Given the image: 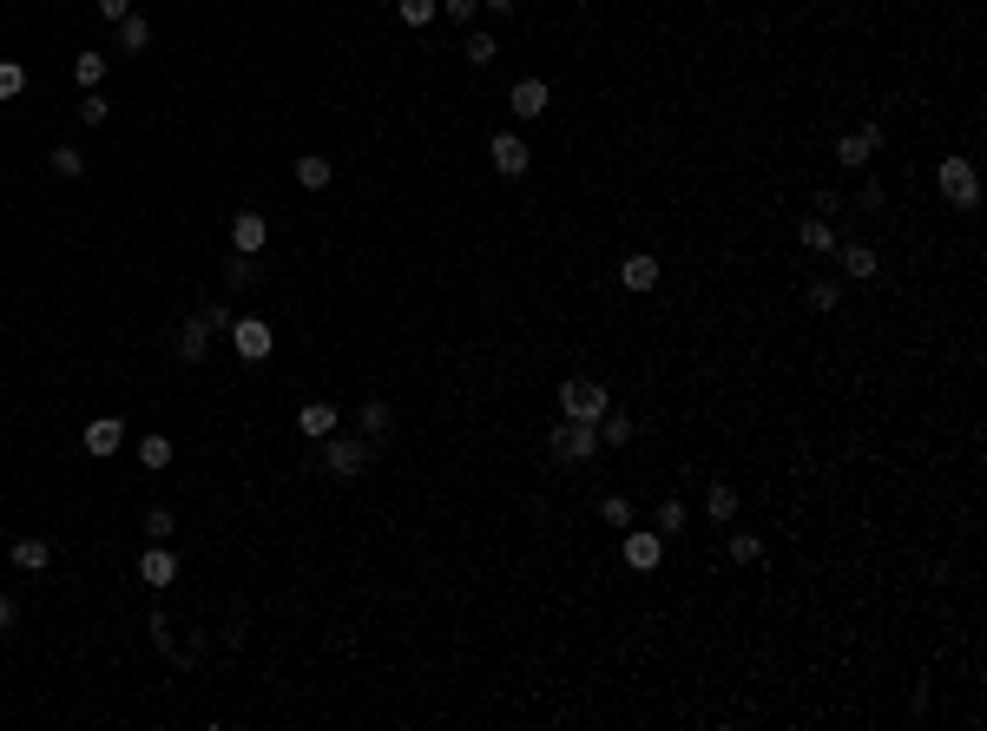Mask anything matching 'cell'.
I'll use <instances>...</instances> for the list:
<instances>
[{
    "label": "cell",
    "mask_w": 987,
    "mask_h": 731,
    "mask_svg": "<svg viewBox=\"0 0 987 731\" xmlns=\"http://www.w3.org/2000/svg\"><path fill=\"white\" fill-rule=\"evenodd\" d=\"M139 580H145V587H158V593H165V587L178 580V554H172L165 541H152V547L139 554Z\"/></svg>",
    "instance_id": "7c38bea8"
},
{
    "label": "cell",
    "mask_w": 987,
    "mask_h": 731,
    "mask_svg": "<svg viewBox=\"0 0 987 731\" xmlns=\"http://www.w3.org/2000/svg\"><path fill=\"white\" fill-rule=\"evenodd\" d=\"M882 198H889V191H882V185H876V178H862V191H856V205H862V211H882Z\"/></svg>",
    "instance_id": "74e56055"
},
{
    "label": "cell",
    "mask_w": 987,
    "mask_h": 731,
    "mask_svg": "<svg viewBox=\"0 0 987 731\" xmlns=\"http://www.w3.org/2000/svg\"><path fill=\"white\" fill-rule=\"evenodd\" d=\"M836 264H843L849 284H876V271H882L876 244H836Z\"/></svg>",
    "instance_id": "4fadbf2b"
},
{
    "label": "cell",
    "mask_w": 987,
    "mask_h": 731,
    "mask_svg": "<svg viewBox=\"0 0 987 731\" xmlns=\"http://www.w3.org/2000/svg\"><path fill=\"white\" fill-rule=\"evenodd\" d=\"M619 284H626V290H652V284H658V257L632 251L626 264H619Z\"/></svg>",
    "instance_id": "e0dca14e"
},
{
    "label": "cell",
    "mask_w": 987,
    "mask_h": 731,
    "mask_svg": "<svg viewBox=\"0 0 987 731\" xmlns=\"http://www.w3.org/2000/svg\"><path fill=\"white\" fill-rule=\"evenodd\" d=\"M547 448L560 461H593L599 455V422H573V415H560V422H553V435H547Z\"/></svg>",
    "instance_id": "277c9868"
},
{
    "label": "cell",
    "mask_w": 987,
    "mask_h": 731,
    "mask_svg": "<svg viewBox=\"0 0 987 731\" xmlns=\"http://www.w3.org/2000/svg\"><path fill=\"white\" fill-rule=\"evenodd\" d=\"M79 442H86V455H119V448H126V422H119V415H99V422H86V435H79Z\"/></svg>",
    "instance_id": "5bb4252c"
},
{
    "label": "cell",
    "mask_w": 987,
    "mask_h": 731,
    "mask_svg": "<svg viewBox=\"0 0 987 731\" xmlns=\"http://www.w3.org/2000/svg\"><path fill=\"white\" fill-rule=\"evenodd\" d=\"M139 468H172V435H139Z\"/></svg>",
    "instance_id": "cb8c5ba5"
},
{
    "label": "cell",
    "mask_w": 987,
    "mask_h": 731,
    "mask_svg": "<svg viewBox=\"0 0 987 731\" xmlns=\"http://www.w3.org/2000/svg\"><path fill=\"white\" fill-rule=\"evenodd\" d=\"M803 303H810V310H823V317H830L836 303H843V284H836V277H810V290H803Z\"/></svg>",
    "instance_id": "603a6c76"
},
{
    "label": "cell",
    "mask_w": 987,
    "mask_h": 731,
    "mask_svg": "<svg viewBox=\"0 0 987 731\" xmlns=\"http://www.w3.org/2000/svg\"><path fill=\"white\" fill-rule=\"evenodd\" d=\"M106 119H112V106H106V93L93 86V93L79 99V126H106Z\"/></svg>",
    "instance_id": "4dcf8cb0"
},
{
    "label": "cell",
    "mask_w": 987,
    "mask_h": 731,
    "mask_svg": "<svg viewBox=\"0 0 987 731\" xmlns=\"http://www.w3.org/2000/svg\"><path fill=\"white\" fill-rule=\"evenodd\" d=\"M731 560L737 567H757V560H764V541H757V534H731Z\"/></svg>",
    "instance_id": "e575fe53"
},
{
    "label": "cell",
    "mask_w": 987,
    "mask_h": 731,
    "mask_svg": "<svg viewBox=\"0 0 987 731\" xmlns=\"http://www.w3.org/2000/svg\"><path fill=\"white\" fill-rule=\"evenodd\" d=\"M231 350H237V363H264V356L277 350L270 317H231Z\"/></svg>",
    "instance_id": "5b68a950"
},
{
    "label": "cell",
    "mask_w": 987,
    "mask_h": 731,
    "mask_svg": "<svg viewBox=\"0 0 987 731\" xmlns=\"http://www.w3.org/2000/svg\"><path fill=\"white\" fill-rule=\"evenodd\" d=\"M461 53H468V66H494V60H501V47H494V33H481V27L468 33V47H461Z\"/></svg>",
    "instance_id": "4316f807"
},
{
    "label": "cell",
    "mask_w": 987,
    "mask_h": 731,
    "mask_svg": "<svg viewBox=\"0 0 987 731\" xmlns=\"http://www.w3.org/2000/svg\"><path fill=\"white\" fill-rule=\"evenodd\" d=\"M218 323H224V310H191V317L178 323V363H204V350H211Z\"/></svg>",
    "instance_id": "8992f818"
},
{
    "label": "cell",
    "mask_w": 987,
    "mask_h": 731,
    "mask_svg": "<svg viewBox=\"0 0 987 731\" xmlns=\"http://www.w3.org/2000/svg\"><path fill=\"white\" fill-rule=\"evenodd\" d=\"M99 14H106V20H112V27H119V20H126V14H132V0H99Z\"/></svg>",
    "instance_id": "ab89813d"
},
{
    "label": "cell",
    "mask_w": 987,
    "mask_h": 731,
    "mask_svg": "<svg viewBox=\"0 0 987 731\" xmlns=\"http://www.w3.org/2000/svg\"><path fill=\"white\" fill-rule=\"evenodd\" d=\"M547 99H553V93H547V80H533V73L507 86V106H514L520 119H540V112H547Z\"/></svg>",
    "instance_id": "9a60e30c"
},
{
    "label": "cell",
    "mask_w": 987,
    "mask_h": 731,
    "mask_svg": "<svg viewBox=\"0 0 987 731\" xmlns=\"http://www.w3.org/2000/svg\"><path fill=\"white\" fill-rule=\"evenodd\" d=\"M705 514H711L718 527L737 521V488H731V481H711V488H705Z\"/></svg>",
    "instance_id": "ac0fdd59"
},
{
    "label": "cell",
    "mask_w": 987,
    "mask_h": 731,
    "mask_svg": "<svg viewBox=\"0 0 987 731\" xmlns=\"http://www.w3.org/2000/svg\"><path fill=\"white\" fill-rule=\"evenodd\" d=\"M73 80L86 86V93H93V86L106 80V53H79V60H73Z\"/></svg>",
    "instance_id": "83f0119b"
},
{
    "label": "cell",
    "mask_w": 987,
    "mask_h": 731,
    "mask_svg": "<svg viewBox=\"0 0 987 731\" xmlns=\"http://www.w3.org/2000/svg\"><path fill=\"white\" fill-rule=\"evenodd\" d=\"M264 244H270V218H264V211H237V218H231V251L264 257Z\"/></svg>",
    "instance_id": "30bf717a"
},
{
    "label": "cell",
    "mask_w": 987,
    "mask_h": 731,
    "mask_svg": "<svg viewBox=\"0 0 987 731\" xmlns=\"http://www.w3.org/2000/svg\"><path fill=\"white\" fill-rule=\"evenodd\" d=\"M369 461H376V442H369V435H343V429H336V435H323V475L329 481H362V475H369Z\"/></svg>",
    "instance_id": "6da1fadb"
},
{
    "label": "cell",
    "mask_w": 987,
    "mask_h": 731,
    "mask_svg": "<svg viewBox=\"0 0 987 731\" xmlns=\"http://www.w3.org/2000/svg\"><path fill=\"white\" fill-rule=\"evenodd\" d=\"M481 7H487V14H514L520 0H481Z\"/></svg>",
    "instance_id": "b9f144b4"
},
{
    "label": "cell",
    "mask_w": 987,
    "mask_h": 731,
    "mask_svg": "<svg viewBox=\"0 0 987 731\" xmlns=\"http://www.w3.org/2000/svg\"><path fill=\"white\" fill-rule=\"evenodd\" d=\"M935 185H941V198H948L955 211L981 205V172H974V159H941L935 165Z\"/></svg>",
    "instance_id": "3957f363"
},
{
    "label": "cell",
    "mask_w": 987,
    "mask_h": 731,
    "mask_svg": "<svg viewBox=\"0 0 987 731\" xmlns=\"http://www.w3.org/2000/svg\"><path fill=\"white\" fill-rule=\"evenodd\" d=\"M395 14H402L408 27H428V20L441 14V0H395Z\"/></svg>",
    "instance_id": "f546056e"
},
{
    "label": "cell",
    "mask_w": 987,
    "mask_h": 731,
    "mask_svg": "<svg viewBox=\"0 0 987 731\" xmlns=\"http://www.w3.org/2000/svg\"><path fill=\"white\" fill-rule=\"evenodd\" d=\"M487 159H494V172H501V178H527L533 152H527V139H520V132H494V145H487Z\"/></svg>",
    "instance_id": "ba28073f"
},
{
    "label": "cell",
    "mask_w": 987,
    "mask_h": 731,
    "mask_svg": "<svg viewBox=\"0 0 987 731\" xmlns=\"http://www.w3.org/2000/svg\"><path fill=\"white\" fill-rule=\"evenodd\" d=\"M797 244L803 251H836V224L823 218V211H810V218L797 224Z\"/></svg>",
    "instance_id": "2e32d148"
},
{
    "label": "cell",
    "mask_w": 987,
    "mask_h": 731,
    "mask_svg": "<svg viewBox=\"0 0 987 731\" xmlns=\"http://www.w3.org/2000/svg\"><path fill=\"white\" fill-rule=\"evenodd\" d=\"M474 7H481V0H441V14L461 20V27H474Z\"/></svg>",
    "instance_id": "8d00e7d4"
},
{
    "label": "cell",
    "mask_w": 987,
    "mask_h": 731,
    "mask_svg": "<svg viewBox=\"0 0 987 731\" xmlns=\"http://www.w3.org/2000/svg\"><path fill=\"white\" fill-rule=\"evenodd\" d=\"M606 409H612L606 382H593V376H566L560 382V415H573V422H599Z\"/></svg>",
    "instance_id": "7a4b0ae2"
},
{
    "label": "cell",
    "mask_w": 987,
    "mask_h": 731,
    "mask_svg": "<svg viewBox=\"0 0 987 731\" xmlns=\"http://www.w3.org/2000/svg\"><path fill=\"white\" fill-rule=\"evenodd\" d=\"M876 152H882V126H856V132H843V139H836V159H843L849 172H869V165H876Z\"/></svg>",
    "instance_id": "52a82bcc"
},
{
    "label": "cell",
    "mask_w": 987,
    "mask_h": 731,
    "mask_svg": "<svg viewBox=\"0 0 987 731\" xmlns=\"http://www.w3.org/2000/svg\"><path fill=\"white\" fill-rule=\"evenodd\" d=\"M336 429H343L336 402L316 396V402H303V409H297V435H303V442H323V435H336Z\"/></svg>",
    "instance_id": "8fae6325"
},
{
    "label": "cell",
    "mask_w": 987,
    "mask_h": 731,
    "mask_svg": "<svg viewBox=\"0 0 987 731\" xmlns=\"http://www.w3.org/2000/svg\"><path fill=\"white\" fill-rule=\"evenodd\" d=\"M145 47H152V20L126 14V20H119V53H145Z\"/></svg>",
    "instance_id": "7402d4cb"
},
{
    "label": "cell",
    "mask_w": 987,
    "mask_h": 731,
    "mask_svg": "<svg viewBox=\"0 0 987 731\" xmlns=\"http://www.w3.org/2000/svg\"><path fill=\"white\" fill-rule=\"evenodd\" d=\"M356 422H362V435H369V442H382V435L395 429V409H389L382 396H369V402H362V415H356Z\"/></svg>",
    "instance_id": "d6986e66"
},
{
    "label": "cell",
    "mask_w": 987,
    "mask_h": 731,
    "mask_svg": "<svg viewBox=\"0 0 987 731\" xmlns=\"http://www.w3.org/2000/svg\"><path fill=\"white\" fill-rule=\"evenodd\" d=\"M53 172L79 178V172H86V152H79V145H53Z\"/></svg>",
    "instance_id": "d6a6232c"
},
{
    "label": "cell",
    "mask_w": 987,
    "mask_h": 731,
    "mask_svg": "<svg viewBox=\"0 0 987 731\" xmlns=\"http://www.w3.org/2000/svg\"><path fill=\"white\" fill-rule=\"evenodd\" d=\"M257 277H264V271H257V257H244V251H237L231 264H224V284H231V290H251Z\"/></svg>",
    "instance_id": "484cf974"
},
{
    "label": "cell",
    "mask_w": 987,
    "mask_h": 731,
    "mask_svg": "<svg viewBox=\"0 0 987 731\" xmlns=\"http://www.w3.org/2000/svg\"><path fill=\"white\" fill-rule=\"evenodd\" d=\"M632 442V415H599V448H626Z\"/></svg>",
    "instance_id": "d4e9b609"
},
{
    "label": "cell",
    "mask_w": 987,
    "mask_h": 731,
    "mask_svg": "<svg viewBox=\"0 0 987 731\" xmlns=\"http://www.w3.org/2000/svg\"><path fill=\"white\" fill-rule=\"evenodd\" d=\"M14 620H20V606L7 600V593H0V633H7V626H14Z\"/></svg>",
    "instance_id": "60d3db41"
},
{
    "label": "cell",
    "mask_w": 987,
    "mask_h": 731,
    "mask_svg": "<svg viewBox=\"0 0 987 731\" xmlns=\"http://www.w3.org/2000/svg\"><path fill=\"white\" fill-rule=\"evenodd\" d=\"M27 93V66L20 60H0V99H20Z\"/></svg>",
    "instance_id": "1f68e13d"
},
{
    "label": "cell",
    "mask_w": 987,
    "mask_h": 731,
    "mask_svg": "<svg viewBox=\"0 0 987 731\" xmlns=\"http://www.w3.org/2000/svg\"><path fill=\"white\" fill-rule=\"evenodd\" d=\"M7 554H14V567H27V573H40V567H47V560H53V547H47V541H40V534H20V541H14V547H7Z\"/></svg>",
    "instance_id": "ffe728a7"
},
{
    "label": "cell",
    "mask_w": 987,
    "mask_h": 731,
    "mask_svg": "<svg viewBox=\"0 0 987 731\" xmlns=\"http://www.w3.org/2000/svg\"><path fill=\"white\" fill-rule=\"evenodd\" d=\"M145 527H152V541H172L178 514H172V508H152V514H145Z\"/></svg>",
    "instance_id": "d590c367"
},
{
    "label": "cell",
    "mask_w": 987,
    "mask_h": 731,
    "mask_svg": "<svg viewBox=\"0 0 987 731\" xmlns=\"http://www.w3.org/2000/svg\"><path fill=\"white\" fill-rule=\"evenodd\" d=\"M152 639H158V652H172V620L165 613H152Z\"/></svg>",
    "instance_id": "f35d334b"
},
{
    "label": "cell",
    "mask_w": 987,
    "mask_h": 731,
    "mask_svg": "<svg viewBox=\"0 0 987 731\" xmlns=\"http://www.w3.org/2000/svg\"><path fill=\"white\" fill-rule=\"evenodd\" d=\"M580 7H593V0H580Z\"/></svg>",
    "instance_id": "7bdbcfd3"
},
{
    "label": "cell",
    "mask_w": 987,
    "mask_h": 731,
    "mask_svg": "<svg viewBox=\"0 0 987 731\" xmlns=\"http://www.w3.org/2000/svg\"><path fill=\"white\" fill-rule=\"evenodd\" d=\"M658 534H665V541L685 534V501H658Z\"/></svg>",
    "instance_id": "f1b7e54d"
},
{
    "label": "cell",
    "mask_w": 987,
    "mask_h": 731,
    "mask_svg": "<svg viewBox=\"0 0 987 731\" xmlns=\"http://www.w3.org/2000/svg\"><path fill=\"white\" fill-rule=\"evenodd\" d=\"M599 521L606 527H632V501L626 494H606V501H599Z\"/></svg>",
    "instance_id": "836d02e7"
},
{
    "label": "cell",
    "mask_w": 987,
    "mask_h": 731,
    "mask_svg": "<svg viewBox=\"0 0 987 731\" xmlns=\"http://www.w3.org/2000/svg\"><path fill=\"white\" fill-rule=\"evenodd\" d=\"M658 560H665V534H658V527H626V567L652 573Z\"/></svg>",
    "instance_id": "9c48e42d"
},
{
    "label": "cell",
    "mask_w": 987,
    "mask_h": 731,
    "mask_svg": "<svg viewBox=\"0 0 987 731\" xmlns=\"http://www.w3.org/2000/svg\"><path fill=\"white\" fill-rule=\"evenodd\" d=\"M329 178H336V165H329L323 152H303V159H297V185H303V191H323Z\"/></svg>",
    "instance_id": "44dd1931"
}]
</instances>
